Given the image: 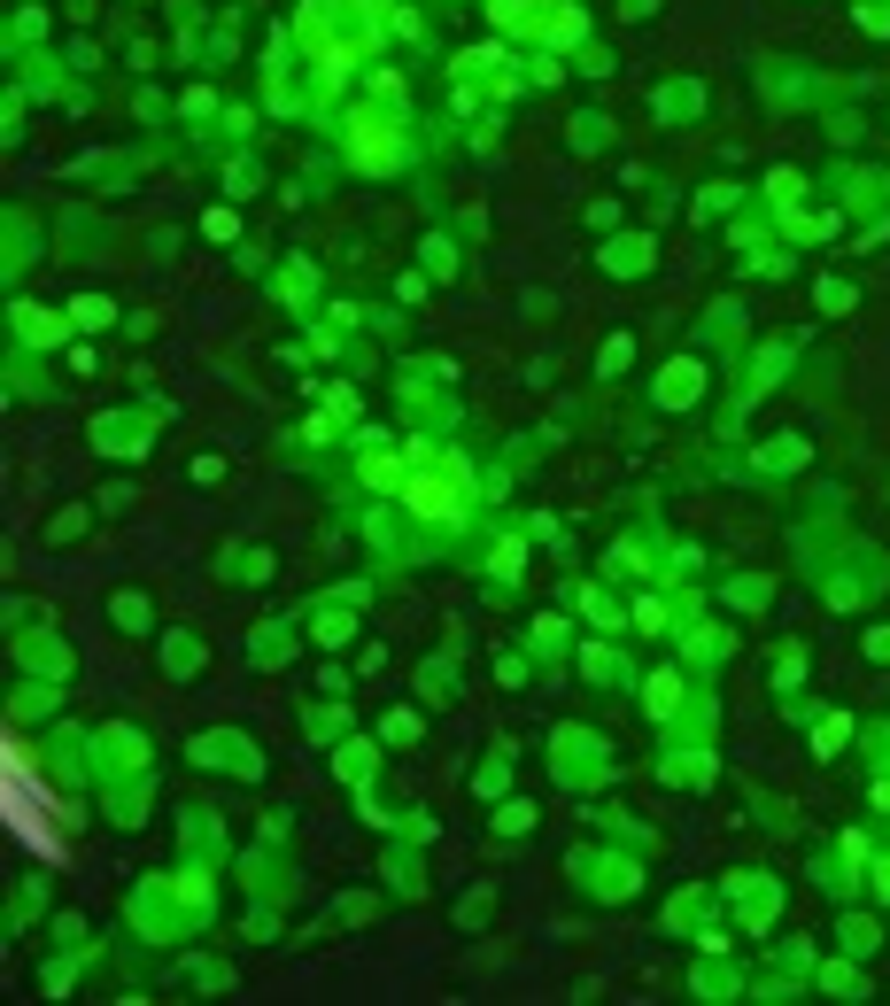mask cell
<instances>
[{
    "mask_svg": "<svg viewBox=\"0 0 890 1006\" xmlns=\"http://www.w3.org/2000/svg\"><path fill=\"white\" fill-rule=\"evenodd\" d=\"M0 821H8V836L24 844V852H39V867H62V805L47 782H31V759L8 743L0 751Z\"/></svg>",
    "mask_w": 890,
    "mask_h": 1006,
    "instance_id": "1",
    "label": "cell"
},
{
    "mask_svg": "<svg viewBox=\"0 0 890 1006\" xmlns=\"http://www.w3.org/2000/svg\"><path fill=\"white\" fill-rule=\"evenodd\" d=\"M395 496L411 503V519H434V527H449V519L465 511V496H473V465H465L457 449L411 442V480H403Z\"/></svg>",
    "mask_w": 890,
    "mask_h": 1006,
    "instance_id": "2",
    "label": "cell"
},
{
    "mask_svg": "<svg viewBox=\"0 0 890 1006\" xmlns=\"http://www.w3.org/2000/svg\"><path fill=\"white\" fill-rule=\"evenodd\" d=\"M349 163L364 178H387V171H403L411 163V124L395 117V109H349Z\"/></svg>",
    "mask_w": 890,
    "mask_h": 1006,
    "instance_id": "3",
    "label": "cell"
},
{
    "mask_svg": "<svg viewBox=\"0 0 890 1006\" xmlns=\"http://www.w3.org/2000/svg\"><path fill=\"white\" fill-rule=\"evenodd\" d=\"M488 16H496L504 31H534V39L558 31V8H550V0H488Z\"/></svg>",
    "mask_w": 890,
    "mask_h": 1006,
    "instance_id": "4",
    "label": "cell"
},
{
    "mask_svg": "<svg viewBox=\"0 0 890 1006\" xmlns=\"http://www.w3.org/2000/svg\"><path fill=\"white\" fill-rule=\"evenodd\" d=\"M643 705H651V720H666V712L682 705V674H651V689H643Z\"/></svg>",
    "mask_w": 890,
    "mask_h": 1006,
    "instance_id": "5",
    "label": "cell"
},
{
    "mask_svg": "<svg viewBox=\"0 0 890 1006\" xmlns=\"http://www.w3.org/2000/svg\"><path fill=\"white\" fill-rule=\"evenodd\" d=\"M658 395H666V403H674V411H682V403H697V364H674V372H666V387H658Z\"/></svg>",
    "mask_w": 890,
    "mask_h": 1006,
    "instance_id": "6",
    "label": "cell"
},
{
    "mask_svg": "<svg viewBox=\"0 0 890 1006\" xmlns=\"http://www.w3.org/2000/svg\"><path fill=\"white\" fill-rule=\"evenodd\" d=\"M16 333H24V341H39V349H47V341H62V318H47V310H24V318H16Z\"/></svg>",
    "mask_w": 890,
    "mask_h": 1006,
    "instance_id": "7",
    "label": "cell"
},
{
    "mask_svg": "<svg viewBox=\"0 0 890 1006\" xmlns=\"http://www.w3.org/2000/svg\"><path fill=\"white\" fill-rule=\"evenodd\" d=\"M109 318H117V310H109V302H101V295H86V302H70V326H109Z\"/></svg>",
    "mask_w": 890,
    "mask_h": 1006,
    "instance_id": "8",
    "label": "cell"
},
{
    "mask_svg": "<svg viewBox=\"0 0 890 1006\" xmlns=\"http://www.w3.org/2000/svg\"><path fill=\"white\" fill-rule=\"evenodd\" d=\"M581 612H589L596 627H620V604H612L604 589H581Z\"/></svg>",
    "mask_w": 890,
    "mask_h": 1006,
    "instance_id": "9",
    "label": "cell"
},
{
    "mask_svg": "<svg viewBox=\"0 0 890 1006\" xmlns=\"http://www.w3.org/2000/svg\"><path fill=\"white\" fill-rule=\"evenodd\" d=\"M821 983H829L836 999H860V976H852V968H821Z\"/></svg>",
    "mask_w": 890,
    "mask_h": 1006,
    "instance_id": "10",
    "label": "cell"
}]
</instances>
